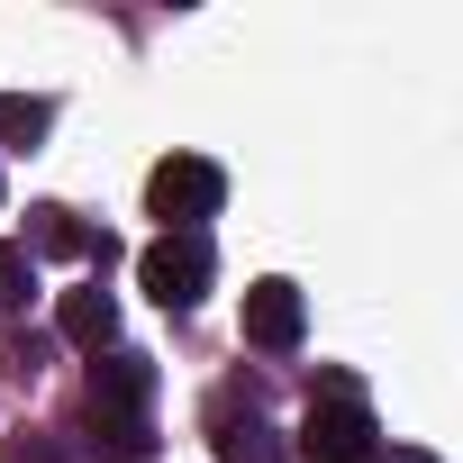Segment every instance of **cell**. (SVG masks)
I'll return each instance as SVG.
<instances>
[{"instance_id": "1", "label": "cell", "mask_w": 463, "mask_h": 463, "mask_svg": "<svg viewBox=\"0 0 463 463\" xmlns=\"http://www.w3.org/2000/svg\"><path fill=\"white\" fill-rule=\"evenodd\" d=\"M146 400H155V364L146 354H100L91 364V436L109 454H146Z\"/></svg>"}, {"instance_id": "2", "label": "cell", "mask_w": 463, "mask_h": 463, "mask_svg": "<svg viewBox=\"0 0 463 463\" xmlns=\"http://www.w3.org/2000/svg\"><path fill=\"white\" fill-rule=\"evenodd\" d=\"M218 200H227V173L209 155H164L146 173V209L164 218V237H200V218H218Z\"/></svg>"}, {"instance_id": "3", "label": "cell", "mask_w": 463, "mask_h": 463, "mask_svg": "<svg viewBox=\"0 0 463 463\" xmlns=\"http://www.w3.org/2000/svg\"><path fill=\"white\" fill-rule=\"evenodd\" d=\"M300 454H309V463H373V454H382V427H373V409L354 400V382H327V400H309Z\"/></svg>"}, {"instance_id": "4", "label": "cell", "mask_w": 463, "mask_h": 463, "mask_svg": "<svg viewBox=\"0 0 463 463\" xmlns=\"http://www.w3.org/2000/svg\"><path fill=\"white\" fill-rule=\"evenodd\" d=\"M137 282H146L155 309H191V300L209 291V246H200V237H155V246L137 255Z\"/></svg>"}, {"instance_id": "5", "label": "cell", "mask_w": 463, "mask_h": 463, "mask_svg": "<svg viewBox=\"0 0 463 463\" xmlns=\"http://www.w3.org/2000/svg\"><path fill=\"white\" fill-rule=\"evenodd\" d=\"M300 327H309V309H300L291 282H255V291H246V336H255L264 354H291Z\"/></svg>"}, {"instance_id": "6", "label": "cell", "mask_w": 463, "mask_h": 463, "mask_svg": "<svg viewBox=\"0 0 463 463\" xmlns=\"http://www.w3.org/2000/svg\"><path fill=\"white\" fill-rule=\"evenodd\" d=\"M55 327H64V345L109 354V336H118V300H109V291H64V300H55Z\"/></svg>"}, {"instance_id": "7", "label": "cell", "mask_w": 463, "mask_h": 463, "mask_svg": "<svg viewBox=\"0 0 463 463\" xmlns=\"http://www.w3.org/2000/svg\"><path fill=\"white\" fill-rule=\"evenodd\" d=\"M209 445H218V463H282V445H273V427L255 418V400H246V418L218 409V436H209Z\"/></svg>"}, {"instance_id": "8", "label": "cell", "mask_w": 463, "mask_h": 463, "mask_svg": "<svg viewBox=\"0 0 463 463\" xmlns=\"http://www.w3.org/2000/svg\"><path fill=\"white\" fill-rule=\"evenodd\" d=\"M37 246H46V255H100V264H109V237H82L64 209H37Z\"/></svg>"}, {"instance_id": "9", "label": "cell", "mask_w": 463, "mask_h": 463, "mask_svg": "<svg viewBox=\"0 0 463 463\" xmlns=\"http://www.w3.org/2000/svg\"><path fill=\"white\" fill-rule=\"evenodd\" d=\"M28 291H37V264H28V246H0V318H10Z\"/></svg>"}, {"instance_id": "10", "label": "cell", "mask_w": 463, "mask_h": 463, "mask_svg": "<svg viewBox=\"0 0 463 463\" xmlns=\"http://www.w3.org/2000/svg\"><path fill=\"white\" fill-rule=\"evenodd\" d=\"M46 118H55L46 100H0V137H10V146H37V137H46Z\"/></svg>"}, {"instance_id": "11", "label": "cell", "mask_w": 463, "mask_h": 463, "mask_svg": "<svg viewBox=\"0 0 463 463\" xmlns=\"http://www.w3.org/2000/svg\"><path fill=\"white\" fill-rule=\"evenodd\" d=\"M0 463H64V454H55L46 436H28V445H10V454H0Z\"/></svg>"}, {"instance_id": "12", "label": "cell", "mask_w": 463, "mask_h": 463, "mask_svg": "<svg viewBox=\"0 0 463 463\" xmlns=\"http://www.w3.org/2000/svg\"><path fill=\"white\" fill-rule=\"evenodd\" d=\"M391 463H436V454H391Z\"/></svg>"}]
</instances>
